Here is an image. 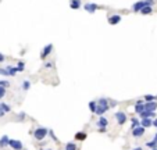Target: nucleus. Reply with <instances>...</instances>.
<instances>
[{
	"instance_id": "nucleus-10",
	"label": "nucleus",
	"mask_w": 157,
	"mask_h": 150,
	"mask_svg": "<svg viewBox=\"0 0 157 150\" xmlns=\"http://www.w3.org/2000/svg\"><path fill=\"white\" fill-rule=\"evenodd\" d=\"M109 24L110 25H117V24H120L121 22V16L120 14H113V16H110L109 17Z\"/></svg>"
},
{
	"instance_id": "nucleus-3",
	"label": "nucleus",
	"mask_w": 157,
	"mask_h": 150,
	"mask_svg": "<svg viewBox=\"0 0 157 150\" xmlns=\"http://www.w3.org/2000/svg\"><path fill=\"white\" fill-rule=\"evenodd\" d=\"M52 52H53V45L52 43L46 45L43 49H42V52H40V60H46V58L52 54Z\"/></svg>"
},
{
	"instance_id": "nucleus-23",
	"label": "nucleus",
	"mask_w": 157,
	"mask_h": 150,
	"mask_svg": "<svg viewBox=\"0 0 157 150\" xmlns=\"http://www.w3.org/2000/svg\"><path fill=\"white\" fill-rule=\"evenodd\" d=\"M96 109H97V101H89V110H90V113H96Z\"/></svg>"
},
{
	"instance_id": "nucleus-36",
	"label": "nucleus",
	"mask_w": 157,
	"mask_h": 150,
	"mask_svg": "<svg viewBox=\"0 0 157 150\" xmlns=\"http://www.w3.org/2000/svg\"><path fill=\"white\" fill-rule=\"evenodd\" d=\"M4 60H6V57H4V54H1V53H0V63H3Z\"/></svg>"
},
{
	"instance_id": "nucleus-37",
	"label": "nucleus",
	"mask_w": 157,
	"mask_h": 150,
	"mask_svg": "<svg viewBox=\"0 0 157 150\" xmlns=\"http://www.w3.org/2000/svg\"><path fill=\"white\" fill-rule=\"evenodd\" d=\"M97 131H99V132H103V134H104L106 131H107V128H101V129H97Z\"/></svg>"
},
{
	"instance_id": "nucleus-14",
	"label": "nucleus",
	"mask_w": 157,
	"mask_h": 150,
	"mask_svg": "<svg viewBox=\"0 0 157 150\" xmlns=\"http://www.w3.org/2000/svg\"><path fill=\"white\" fill-rule=\"evenodd\" d=\"M145 110L146 111H156L157 110V101H146Z\"/></svg>"
},
{
	"instance_id": "nucleus-16",
	"label": "nucleus",
	"mask_w": 157,
	"mask_h": 150,
	"mask_svg": "<svg viewBox=\"0 0 157 150\" xmlns=\"http://www.w3.org/2000/svg\"><path fill=\"white\" fill-rule=\"evenodd\" d=\"M6 71H7V75L8 77H16L17 74V67H13V65H7L6 67Z\"/></svg>"
},
{
	"instance_id": "nucleus-12",
	"label": "nucleus",
	"mask_w": 157,
	"mask_h": 150,
	"mask_svg": "<svg viewBox=\"0 0 157 150\" xmlns=\"http://www.w3.org/2000/svg\"><path fill=\"white\" fill-rule=\"evenodd\" d=\"M145 6H146V4H145V0H139V1H136V3L132 6V11L141 13V10L145 7Z\"/></svg>"
},
{
	"instance_id": "nucleus-28",
	"label": "nucleus",
	"mask_w": 157,
	"mask_h": 150,
	"mask_svg": "<svg viewBox=\"0 0 157 150\" xmlns=\"http://www.w3.org/2000/svg\"><path fill=\"white\" fill-rule=\"evenodd\" d=\"M6 93H7V92H6V88L0 86V100H1V99H3L4 96H6Z\"/></svg>"
},
{
	"instance_id": "nucleus-21",
	"label": "nucleus",
	"mask_w": 157,
	"mask_h": 150,
	"mask_svg": "<svg viewBox=\"0 0 157 150\" xmlns=\"http://www.w3.org/2000/svg\"><path fill=\"white\" fill-rule=\"evenodd\" d=\"M141 13L143 14V16H149V14H152L153 13V7H149V6H145V7L141 10Z\"/></svg>"
},
{
	"instance_id": "nucleus-5",
	"label": "nucleus",
	"mask_w": 157,
	"mask_h": 150,
	"mask_svg": "<svg viewBox=\"0 0 157 150\" xmlns=\"http://www.w3.org/2000/svg\"><path fill=\"white\" fill-rule=\"evenodd\" d=\"M114 117H116V120H117L118 125H124L125 122H127V120H128V115H127L124 111H117Z\"/></svg>"
},
{
	"instance_id": "nucleus-29",
	"label": "nucleus",
	"mask_w": 157,
	"mask_h": 150,
	"mask_svg": "<svg viewBox=\"0 0 157 150\" xmlns=\"http://www.w3.org/2000/svg\"><path fill=\"white\" fill-rule=\"evenodd\" d=\"M0 86H3V88H8V86H10V82L6 81V79H1V81H0Z\"/></svg>"
},
{
	"instance_id": "nucleus-2",
	"label": "nucleus",
	"mask_w": 157,
	"mask_h": 150,
	"mask_svg": "<svg viewBox=\"0 0 157 150\" xmlns=\"http://www.w3.org/2000/svg\"><path fill=\"white\" fill-rule=\"evenodd\" d=\"M47 135H49V129L46 126H38L36 129L33 131V138H35V140H38V142L44 140Z\"/></svg>"
},
{
	"instance_id": "nucleus-1",
	"label": "nucleus",
	"mask_w": 157,
	"mask_h": 150,
	"mask_svg": "<svg viewBox=\"0 0 157 150\" xmlns=\"http://www.w3.org/2000/svg\"><path fill=\"white\" fill-rule=\"evenodd\" d=\"M110 110V104H109V99L106 98H100L97 100V109H96V115L101 117V115H104L107 111Z\"/></svg>"
},
{
	"instance_id": "nucleus-39",
	"label": "nucleus",
	"mask_w": 157,
	"mask_h": 150,
	"mask_svg": "<svg viewBox=\"0 0 157 150\" xmlns=\"http://www.w3.org/2000/svg\"><path fill=\"white\" fill-rule=\"evenodd\" d=\"M153 139H156V140H157V134H156V135H154V138H153Z\"/></svg>"
},
{
	"instance_id": "nucleus-4",
	"label": "nucleus",
	"mask_w": 157,
	"mask_h": 150,
	"mask_svg": "<svg viewBox=\"0 0 157 150\" xmlns=\"http://www.w3.org/2000/svg\"><path fill=\"white\" fill-rule=\"evenodd\" d=\"M8 146L11 147L13 150H22V149H24L22 142L18 140V139H10V140H8Z\"/></svg>"
},
{
	"instance_id": "nucleus-17",
	"label": "nucleus",
	"mask_w": 157,
	"mask_h": 150,
	"mask_svg": "<svg viewBox=\"0 0 157 150\" xmlns=\"http://www.w3.org/2000/svg\"><path fill=\"white\" fill-rule=\"evenodd\" d=\"M81 6H82V1H81V0H71V1H70V7L73 8V10H79Z\"/></svg>"
},
{
	"instance_id": "nucleus-9",
	"label": "nucleus",
	"mask_w": 157,
	"mask_h": 150,
	"mask_svg": "<svg viewBox=\"0 0 157 150\" xmlns=\"http://www.w3.org/2000/svg\"><path fill=\"white\" fill-rule=\"evenodd\" d=\"M145 135V128L143 126H136V128H133L132 129V136L133 138H142Z\"/></svg>"
},
{
	"instance_id": "nucleus-41",
	"label": "nucleus",
	"mask_w": 157,
	"mask_h": 150,
	"mask_svg": "<svg viewBox=\"0 0 157 150\" xmlns=\"http://www.w3.org/2000/svg\"><path fill=\"white\" fill-rule=\"evenodd\" d=\"M40 150H43V149H40ZM47 150H52V149H47Z\"/></svg>"
},
{
	"instance_id": "nucleus-11",
	"label": "nucleus",
	"mask_w": 157,
	"mask_h": 150,
	"mask_svg": "<svg viewBox=\"0 0 157 150\" xmlns=\"http://www.w3.org/2000/svg\"><path fill=\"white\" fill-rule=\"evenodd\" d=\"M139 117H141V120H143V118H156V111H146V110H143L141 114H139Z\"/></svg>"
},
{
	"instance_id": "nucleus-27",
	"label": "nucleus",
	"mask_w": 157,
	"mask_h": 150,
	"mask_svg": "<svg viewBox=\"0 0 157 150\" xmlns=\"http://www.w3.org/2000/svg\"><path fill=\"white\" fill-rule=\"evenodd\" d=\"M157 100V96H154V95H146L145 96V103L146 101H156Z\"/></svg>"
},
{
	"instance_id": "nucleus-35",
	"label": "nucleus",
	"mask_w": 157,
	"mask_h": 150,
	"mask_svg": "<svg viewBox=\"0 0 157 150\" xmlns=\"http://www.w3.org/2000/svg\"><path fill=\"white\" fill-rule=\"evenodd\" d=\"M152 126H156L157 128V118H154L153 121H152Z\"/></svg>"
},
{
	"instance_id": "nucleus-30",
	"label": "nucleus",
	"mask_w": 157,
	"mask_h": 150,
	"mask_svg": "<svg viewBox=\"0 0 157 150\" xmlns=\"http://www.w3.org/2000/svg\"><path fill=\"white\" fill-rule=\"evenodd\" d=\"M27 118V114L25 113H20L18 114V117H17V121H22V120H25Z\"/></svg>"
},
{
	"instance_id": "nucleus-22",
	"label": "nucleus",
	"mask_w": 157,
	"mask_h": 150,
	"mask_svg": "<svg viewBox=\"0 0 157 150\" xmlns=\"http://www.w3.org/2000/svg\"><path fill=\"white\" fill-rule=\"evenodd\" d=\"M64 150H78V146L75 142H68L65 145V149Z\"/></svg>"
},
{
	"instance_id": "nucleus-34",
	"label": "nucleus",
	"mask_w": 157,
	"mask_h": 150,
	"mask_svg": "<svg viewBox=\"0 0 157 150\" xmlns=\"http://www.w3.org/2000/svg\"><path fill=\"white\" fill-rule=\"evenodd\" d=\"M0 75H4V77H8V75H7V71H6V68H1V67H0Z\"/></svg>"
},
{
	"instance_id": "nucleus-8",
	"label": "nucleus",
	"mask_w": 157,
	"mask_h": 150,
	"mask_svg": "<svg viewBox=\"0 0 157 150\" xmlns=\"http://www.w3.org/2000/svg\"><path fill=\"white\" fill-rule=\"evenodd\" d=\"M84 8H85V10H86L88 13L93 14V13H96V10L99 8V6H97L96 3H90V1H88V3L84 4Z\"/></svg>"
},
{
	"instance_id": "nucleus-6",
	"label": "nucleus",
	"mask_w": 157,
	"mask_h": 150,
	"mask_svg": "<svg viewBox=\"0 0 157 150\" xmlns=\"http://www.w3.org/2000/svg\"><path fill=\"white\" fill-rule=\"evenodd\" d=\"M11 111V106L8 103H4V101H0V118L4 117L7 113Z\"/></svg>"
},
{
	"instance_id": "nucleus-13",
	"label": "nucleus",
	"mask_w": 157,
	"mask_h": 150,
	"mask_svg": "<svg viewBox=\"0 0 157 150\" xmlns=\"http://www.w3.org/2000/svg\"><path fill=\"white\" fill-rule=\"evenodd\" d=\"M145 110V101L143 100H136L135 101V113L141 114Z\"/></svg>"
},
{
	"instance_id": "nucleus-7",
	"label": "nucleus",
	"mask_w": 157,
	"mask_h": 150,
	"mask_svg": "<svg viewBox=\"0 0 157 150\" xmlns=\"http://www.w3.org/2000/svg\"><path fill=\"white\" fill-rule=\"evenodd\" d=\"M96 126H97V129H101V128H107V126H109V120H107L104 115H101V117L97 118Z\"/></svg>"
},
{
	"instance_id": "nucleus-33",
	"label": "nucleus",
	"mask_w": 157,
	"mask_h": 150,
	"mask_svg": "<svg viewBox=\"0 0 157 150\" xmlns=\"http://www.w3.org/2000/svg\"><path fill=\"white\" fill-rule=\"evenodd\" d=\"M145 4H146V6H149V7H153L154 0H145Z\"/></svg>"
},
{
	"instance_id": "nucleus-18",
	"label": "nucleus",
	"mask_w": 157,
	"mask_h": 150,
	"mask_svg": "<svg viewBox=\"0 0 157 150\" xmlns=\"http://www.w3.org/2000/svg\"><path fill=\"white\" fill-rule=\"evenodd\" d=\"M74 138H75V140H79V142H84L85 139L88 138V135H86V132H77Z\"/></svg>"
},
{
	"instance_id": "nucleus-25",
	"label": "nucleus",
	"mask_w": 157,
	"mask_h": 150,
	"mask_svg": "<svg viewBox=\"0 0 157 150\" xmlns=\"http://www.w3.org/2000/svg\"><path fill=\"white\" fill-rule=\"evenodd\" d=\"M21 88H22V90H29V89H31V82H29L28 79L22 81V85H21Z\"/></svg>"
},
{
	"instance_id": "nucleus-32",
	"label": "nucleus",
	"mask_w": 157,
	"mask_h": 150,
	"mask_svg": "<svg viewBox=\"0 0 157 150\" xmlns=\"http://www.w3.org/2000/svg\"><path fill=\"white\" fill-rule=\"evenodd\" d=\"M49 135H50V138L53 139V142H57V138H56V135H54V132H53V131L49 129Z\"/></svg>"
},
{
	"instance_id": "nucleus-38",
	"label": "nucleus",
	"mask_w": 157,
	"mask_h": 150,
	"mask_svg": "<svg viewBox=\"0 0 157 150\" xmlns=\"http://www.w3.org/2000/svg\"><path fill=\"white\" fill-rule=\"evenodd\" d=\"M132 150H143L142 147H135V149H132Z\"/></svg>"
},
{
	"instance_id": "nucleus-19",
	"label": "nucleus",
	"mask_w": 157,
	"mask_h": 150,
	"mask_svg": "<svg viewBox=\"0 0 157 150\" xmlns=\"http://www.w3.org/2000/svg\"><path fill=\"white\" fill-rule=\"evenodd\" d=\"M152 121H153V120H150V118H143V120H141V126H143V128H150V126H152Z\"/></svg>"
},
{
	"instance_id": "nucleus-26",
	"label": "nucleus",
	"mask_w": 157,
	"mask_h": 150,
	"mask_svg": "<svg viewBox=\"0 0 157 150\" xmlns=\"http://www.w3.org/2000/svg\"><path fill=\"white\" fill-rule=\"evenodd\" d=\"M146 146L149 147V149H156L157 147V140L153 139V140H150V142H146Z\"/></svg>"
},
{
	"instance_id": "nucleus-15",
	"label": "nucleus",
	"mask_w": 157,
	"mask_h": 150,
	"mask_svg": "<svg viewBox=\"0 0 157 150\" xmlns=\"http://www.w3.org/2000/svg\"><path fill=\"white\" fill-rule=\"evenodd\" d=\"M8 140H10V138H8L7 135H3L1 139H0V149H6V147H8Z\"/></svg>"
},
{
	"instance_id": "nucleus-31",
	"label": "nucleus",
	"mask_w": 157,
	"mask_h": 150,
	"mask_svg": "<svg viewBox=\"0 0 157 150\" xmlns=\"http://www.w3.org/2000/svg\"><path fill=\"white\" fill-rule=\"evenodd\" d=\"M53 67H54V64H53L52 61H46V63H44V68L50 69V68H53Z\"/></svg>"
},
{
	"instance_id": "nucleus-20",
	"label": "nucleus",
	"mask_w": 157,
	"mask_h": 150,
	"mask_svg": "<svg viewBox=\"0 0 157 150\" xmlns=\"http://www.w3.org/2000/svg\"><path fill=\"white\" fill-rule=\"evenodd\" d=\"M136 126H141V121H139L136 117H132L131 118V129L136 128Z\"/></svg>"
},
{
	"instance_id": "nucleus-40",
	"label": "nucleus",
	"mask_w": 157,
	"mask_h": 150,
	"mask_svg": "<svg viewBox=\"0 0 157 150\" xmlns=\"http://www.w3.org/2000/svg\"><path fill=\"white\" fill-rule=\"evenodd\" d=\"M150 150H157V147H156V149H150Z\"/></svg>"
},
{
	"instance_id": "nucleus-24",
	"label": "nucleus",
	"mask_w": 157,
	"mask_h": 150,
	"mask_svg": "<svg viewBox=\"0 0 157 150\" xmlns=\"http://www.w3.org/2000/svg\"><path fill=\"white\" fill-rule=\"evenodd\" d=\"M16 67H17V72H24L25 63H24V61H18V64H17Z\"/></svg>"
}]
</instances>
